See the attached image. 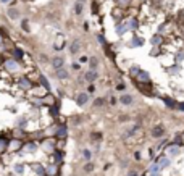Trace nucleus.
<instances>
[{
	"mask_svg": "<svg viewBox=\"0 0 184 176\" xmlns=\"http://www.w3.org/2000/svg\"><path fill=\"white\" fill-rule=\"evenodd\" d=\"M165 154H166V157H170V158H174V157H178L181 154V145L168 144L166 149H165Z\"/></svg>",
	"mask_w": 184,
	"mask_h": 176,
	"instance_id": "nucleus-1",
	"label": "nucleus"
},
{
	"mask_svg": "<svg viewBox=\"0 0 184 176\" xmlns=\"http://www.w3.org/2000/svg\"><path fill=\"white\" fill-rule=\"evenodd\" d=\"M3 66L7 68V71H8V73H15V71H18V68H20V65H18V60H15V58L3 60Z\"/></svg>",
	"mask_w": 184,
	"mask_h": 176,
	"instance_id": "nucleus-2",
	"label": "nucleus"
},
{
	"mask_svg": "<svg viewBox=\"0 0 184 176\" xmlns=\"http://www.w3.org/2000/svg\"><path fill=\"white\" fill-rule=\"evenodd\" d=\"M18 86L23 90H29V89H33V82H31V79H29L28 76H21V78L18 79Z\"/></svg>",
	"mask_w": 184,
	"mask_h": 176,
	"instance_id": "nucleus-3",
	"label": "nucleus"
},
{
	"mask_svg": "<svg viewBox=\"0 0 184 176\" xmlns=\"http://www.w3.org/2000/svg\"><path fill=\"white\" fill-rule=\"evenodd\" d=\"M136 79H137L141 84H150V74H149L147 71H144V70L139 71V74L136 76Z\"/></svg>",
	"mask_w": 184,
	"mask_h": 176,
	"instance_id": "nucleus-4",
	"label": "nucleus"
},
{
	"mask_svg": "<svg viewBox=\"0 0 184 176\" xmlns=\"http://www.w3.org/2000/svg\"><path fill=\"white\" fill-rule=\"evenodd\" d=\"M23 147H24V144H23V141H20V139H13V141H10V144H8V149L12 152H18Z\"/></svg>",
	"mask_w": 184,
	"mask_h": 176,
	"instance_id": "nucleus-5",
	"label": "nucleus"
},
{
	"mask_svg": "<svg viewBox=\"0 0 184 176\" xmlns=\"http://www.w3.org/2000/svg\"><path fill=\"white\" fill-rule=\"evenodd\" d=\"M129 47H131V49H137V47H142L144 45V39L141 36H132L131 37V41H129Z\"/></svg>",
	"mask_w": 184,
	"mask_h": 176,
	"instance_id": "nucleus-6",
	"label": "nucleus"
},
{
	"mask_svg": "<svg viewBox=\"0 0 184 176\" xmlns=\"http://www.w3.org/2000/svg\"><path fill=\"white\" fill-rule=\"evenodd\" d=\"M87 102H89V94H87V92H79L78 97H76V103H78L79 107H84Z\"/></svg>",
	"mask_w": 184,
	"mask_h": 176,
	"instance_id": "nucleus-7",
	"label": "nucleus"
},
{
	"mask_svg": "<svg viewBox=\"0 0 184 176\" xmlns=\"http://www.w3.org/2000/svg\"><path fill=\"white\" fill-rule=\"evenodd\" d=\"M63 47H65V37L60 34V36H57V41L53 42V49L60 52V50H63Z\"/></svg>",
	"mask_w": 184,
	"mask_h": 176,
	"instance_id": "nucleus-8",
	"label": "nucleus"
},
{
	"mask_svg": "<svg viewBox=\"0 0 184 176\" xmlns=\"http://www.w3.org/2000/svg\"><path fill=\"white\" fill-rule=\"evenodd\" d=\"M155 162L162 166V170H163V168H168L171 165V158H170V157H158V158H155Z\"/></svg>",
	"mask_w": 184,
	"mask_h": 176,
	"instance_id": "nucleus-9",
	"label": "nucleus"
},
{
	"mask_svg": "<svg viewBox=\"0 0 184 176\" xmlns=\"http://www.w3.org/2000/svg\"><path fill=\"white\" fill-rule=\"evenodd\" d=\"M66 134H68V128H66V124H60V126L57 128V131H55V136H57L58 139L66 137Z\"/></svg>",
	"mask_w": 184,
	"mask_h": 176,
	"instance_id": "nucleus-10",
	"label": "nucleus"
},
{
	"mask_svg": "<svg viewBox=\"0 0 184 176\" xmlns=\"http://www.w3.org/2000/svg\"><path fill=\"white\" fill-rule=\"evenodd\" d=\"M98 78V74H97V71H94V70H89L86 74H84V79H86L89 84H94V81Z\"/></svg>",
	"mask_w": 184,
	"mask_h": 176,
	"instance_id": "nucleus-11",
	"label": "nucleus"
},
{
	"mask_svg": "<svg viewBox=\"0 0 184 176\" xmlns=\"http://www.w3.org/2000/svg\"><path fill=\"white\" fill-rule=\"evenodd\" d=\"M63 66H65V60H63L61 57H55V58L52 60V68H53L55 71L60 70V68H63Z\"/></svg>",
	"mask_w": 184,
	"mask_h": 176,
	"instance_id": "nucleus-12",
	"label": "nucleus"
},
{
	"mask_svg": "<svg viewBox=\"0 0 184 176\" xmlns=\"http://www.w3.org/2000/svg\"><path fill=\"white\" fill-rule=\"evenodd\" d=\"M23 149H24V152H28V154H36L39 147H37V144L34 142V141H29L28 144H24V147Z\"/></svg>",
	"mask_w": 184,
	"mask_h": 176,
	"instance_id": "nucleus-13",
	"label": "nucleus"
},
{
	"mask_svg": "<svg viewBox=\"0 0 184 176\" xmlns=\"http://www.w3.org/2000/svg\"><path fill=\"white\" fill-rule=\"evenodd\" d=\"M79 49H81V41H79V39H74L70 45V53L71 55H76V53L79 52Z\"/></svg>",
	"mask_w": 184,
	"mask_h": 176,
	"instance_id": "nucleus-14",
	"label": "nucleus"
},
{
	"mask_svg": "<svg viewBox=\"0 0 184 176\" xmlns=\"http://www.w3.org/2000/svg\"><path fill=\"white\" fill-rule=\"evenodd\" d=\"M119 102H121L123 105H132V103H134V97L129 94H124L119 97Z\"/></svg>",
	"mask_w": 184,
	"mask_h": 176,
	"instance_id": "nucleus-15",
	"label": "nucleus"
},
{
	"mask_svg": "<svg viewBox=\"0 0 184 176\" xmlns=\"http://www.w3.org/2000/svg\"><path fill=\"white\" fill-rule=\"evenodd\" d=\"M31 168H33L39 176H45V166H42L41 163H33V165H31Z\"/></svg>",
	"mask_w": 184,
	"mask_h": 176,
	"instance_id": "nucleus-16",
	"label": "nucleus"
},
{
	"mask_svg": "<svg viewBox=\"0 0 184 176\" xmlns=\"http://www.w3.org/2000/svg\"><path fill=\"white\" fill-rule=\"evenodd\" d=\"M162 100H163V103L166 107H170V108H176V107H178V102L171 97H162Z\"/></svg>",
	"mask_w": 184,
	"mask_h": 176,
	"instance_id": "nucleus-17",
	"label": "nucleus"
},
{
	"mask_svg": "<svg viewBox=\"0 0 184 176\" xmlns=\"http://www.w3.org/2000/svg\"><path fill=\"white\" fill-rule=\"evenodd\" d=\"M8 144H10V141L5 137V136H0V154H3L7 149H8Z\"/></svg>",
	"mask_w": 184,
	"mask_h": 176,
	"instance_id": "nucleus-18",
	"label": "nucleus"
},
{
	"mask_svg": "<svg viewBox=\"0 0 184 176\" xmlns=\"http://www.w3.org/2000/svg\"><path fill=\"white\" fill-rule=\"evenodd\" d=\"M42 149H44L45 152H49V154H53V141H52V139L44 141V144H42Z\"/></svg>",
	"mask_w": 184,
	"mask_h": 176,
	"instance_id": "nucleus-19",
	"label": "nucleus"
},
{
	"mask_svg": "<svg viewBox=\"0 0 184 176\" xmlns=\"http://www.w3.org/2000/svg\"><path fill=\"white\" fill-rule=\"evenodd\" d=\"M39 84L45 89V92H50V84H49V81H47V78H45L44 74L39 76Z\"/></svg>",
	"mask_w": 184,
	"mask_h": 176,
	"instance_id": "nucleus-20",
	"label": "nucleus"
},
{
	"mask_svg": "<svg viewBox=\"0 0 184 176\" xmlns=\"http://www.w3.org/2000/svg\"><path fill=\"white\" fill-rule=\"evenodd\" d=\"M126 31H128L126 23H118V24H116V34H118V36H124Z\"/></svg>",
	"mask_w": 184,
	"mask_h": 176,
	"instance_id": "nucleus-21",
	"label": "nucleus"
},
{
	"mask_svg": "<svg viewBox=\"0 0 184 176\" xmlns=\"http://www.w3.org/2000/svg\"><path fill=\"white\" fill-rule=\"evenodd\" d=\"M126 24H128V29H131V31H136V29L139 28V21L136 20V18H131V20H128V21H126Z\"/></svg>",
	"mask_w": 184,
	"mask_h": 176,
	"instance_id": "nucleus-22",
	"label": "nucleus"
},
{
	"mask_svg": "<svg viewBox=\"0 0 184 176\" xmlns=\"http://www.w3.org/2000/svg\"><path fill=\"white\" fill-rule=\"evenodd\" d=\"M58 113H60V103L53 102L50 107V116H58Z\"/></svg>",
	"mask_w": 184,
	"mask_h": 176,
	"instance_id": "nucleus-23",
	"label": "nucleus"
},
{
	"mask_svg": "<svg viewBox=\"0 0 184 176\" xmlns=\"http://www.w3.org/2000/svg\"><path fill=\"white\" fill-rule=\"evenodd\" d=\"M163 133H165V129H163V126H160V124L152 129V136H153V137H162Z\"/></svg>",
	"mask_w": 184,
	"mask_h": 176,
	"instance_id": "nucleus-24",
	"label": "nucleus"
},
{
	"mask_svg": "<svg viewBox=\"0 0 184 176\" xmlns=\"http://www.w3.org/2000/svg\"><path fill=\"white\" fill-rule=\"evenodd\" d=\"M52 160H53V163H60L61 160H63V152L61 150H53Z\"/></svg>",
	"mask_w": 184,
	"mask_h": 176,
	"instance_id": "nucleus-25",
	"label": "nucleus"
},
{
	"mask_svg": "<svg viewBox=\"0 0 184 176\" xmlns=\"http://www.w3.org/2000/svg\"><path fill=\"white\" fill-rule=\"evenodd\" d=\"M12 55H13V58H15V60H18V62H20L21 58L24 57V52H23L21 49H13L12 50Z\"/></svg>",
	"mask_w": 184,
	"mask_h": 176,
	"instance_id": "nucleus-26",
	"label": "nucleus"
},
{
	"mask_svg": "<svg viewBox=\"0 0 184 176\" xmlns=\"http://www.w3.org/2000/svg\"><path fill=\"white\" fill-rule=\"evenodd\" d=\"M184 60V50H178V52L174 53V63H178V65H181Z\"/></svg>",
	"mask_w": 184,
	"mask_h": 176,
	"instance_id": "nucleus-27",
	"label": "nucleus"
},
{
	"mask_svg": "<svg viewBox=\"0 0 184 176\" xmlns=\"http://www.w3.org/2000/svg\"><path fill=\"white\" fill-rule=\"evenodd\" d=\"M97 66H98V60H97V57H90V58H89V70L97 71Z\"/></svg>",
	"mask_w": 184,
	"mask_h": 176,
	"instance_id": "nucleus-28",
	"label": "nucleus"
},
{
	"mask_svg": "<svg viewBox=\"0 0 184 176\" xmlns=\"http://www.w3.org/2000/svg\"><path fill=\"white\" fill-rule=\"evenodd\" d=\"M55 73H57V78L58 79H66V78H68V71L65 70V66H63V68H60V70H57Z\"/></svg>",
	"mask_w": 184,
	"mask_h": 176,
	"instance_id": "nucleus-29",
	"label": "nucleus"
},
{
	"mask_svg": "<svg viewBox=\"0 0 184 176\" xmlns=\"http://www.w3.org/2000/svg\"><path fill=\"white\" fill-rule=\"evenodd\" d=\"M26 124H28V118H26V116H20V118L16 120V128H24Z\"/></svg>",
	"mask_w": 184,
	"mask_h": 176,
	"instance_id": "nucleus-30",
	"label": "nucleus"
},
{
	"mask_svg": "<svg viewBox=\"0 0 184 176\" xmlns=\"http://www.w3.org/2000/svg\"><path fill=\"white\" fill-rule=\"evenodd\" d=\"M45 175H47V176H55V175H57V166H55V165L47 166V168H45Z\"/></svg>",
	"mask_w": 184,
	"mask_h": 176,
	"instance_id": "nucleus-31",
	"label": "nucleus"
},
{
	"mask_svg": "<svg viewBox=\"0 0 184 176\" xmlns=\"http://www.w3.org/2000/svg\"><path fill=\"white\" fill-rule=\"evenodd\" d=\"M13 171L16 173V175H23L24 173V165H21V163H16L15 166H13Z\"/></svg>",
	"mask_w": 184,
	"mask_h": 176,
	"instance_id": "nucleus-32",
	"label": "nucleus"
},
{
	"mask_svg": "<svg viewBox=\"0 0 184 176\" xmlns=\"http://www.w3.org/2000/svg\"><path fill=\"white\" fill-rule=\"evenodd\" d=\"M8 16H10V20H16V18L20 16V13H18L16 8H10L8 10Z\"/></svg>",
	"mask_w": 184,
	"mask_h": 176,
	"instance_id": "nucleus-33",
	"label": "nucleus"
},
{
	"mask_svg": "<svg viewBox=\"0 0 184 176\" xmlns=\"http://www.w3.org/2000/svg\"><path fill=\"white\" fill-rule=\"evenodd\" d=\"M150 42H152V45H160L162 44V36H160V34H155V36L150 39Z\"/></svg>",
	"mask_w": 184,
	"mask_h": 176,
	"instance_id": "nucleus-34",
	"label": "nucleus"
},
{
	"mask_svg": "<svg viewBox=\"0 0 184 176\" xmlns=\"http://www.w3.org/2000/svg\"><path fill=\"white\" fill-rule=\"evenodd\" d=\"M160 171H162V166H160V165L157 163V162H155L153 165H152L150 168H149V173H160Z\"/></svg>",
	"mask_w": 184,
	"mask_h": 176,
	"instance_id": "nucleus-35",
	"label": "nucleus"
},
{
	"mask_svg": "<svg viewBox=\"0 0 184 176\" xmlns=\"http://www.w3.org/2000/svg\"><path fill=\"white\" fill-rule=\"evenodd\" d=\"M137 129H139V126H137V124H134V126H131V128H129V129H128V131H126V134H124V137H129V136H132V134H134L136 131H137Z\"/></svg>",
	"mask_w": 184,
	"mask_h": 176,
	"instance_id": "nucleus-36",
	"label": "nucleus"
},
{
	"mask_svg": "<svg viewBox=\"0 0 184 176\" xmlns=\"http://www.w3.org/2000/svg\"><path fill=\"white\" fill-rule=\"evenodd\" d=\"M139 71H141L139 66H131V68H129V74H131L132 78H136V76L139 74Z\"/></svg>",
	"mask_w": 184,
	"mask_h": 176,
	"instance_id": "nucleus-37",
	"label": "nucleus"
},
{
	"mask_svg": "<svg viewBox=\"0 0 184 176\" xmlns=\"http://www.w3.org/2000/svg\"><path fill=\"white\" fill-rule=\"evenodd\" d=\"M82 157H84L86 160H90L92 158V152H90L89 149H84V150H82Z\"/></svg>",
	"mask_w": 184,
	"mask_h": 176,
	"instance_id": "nucleus-38",
	"label": "nucleus"
},
{
	"mask_svg": "<svg viewBox=\"0 0 184 176\" xmlns=\"http://www.w3.org/2000/svg\"><path fill=\"white\" fill-rule=\"evenodd\" d=\"M116 3H118L119 7H123V8H124V7H128V5L131 3V0H116Z\"/></svg>",
	"mask_w": 184,
	"mask_h": 176,
	"instance_id": "nucleus-39",
	"label": "nucleus"
},
{
	"mask_svg": "<svg viewBox=\"0 0 184 176\" xmlns=\"http://www.w3.org/2000/svg\"><path fill=\"white\" fill-rule=\"evenodd\" d=\"M97 41H98V44H100V45H103V47L107 45V41H105V37H103L102 34H98V36H97Z\"/></svg>",
	"mask_w": 184,
	"mask_h": 176,
	"instance_id": "nucleus-40",
	"label": "nucleus"
},
{
	"mask_svg": "<svg viewBox=\"0 0 184 176\" xmlns=\"http://www.w3.org/2000/svg\"><path fill=\"white\" fill-rule=\"evenodd\" d=\"M105 103V99H95L94 100V107H102Z\"/></svg>",
	"mask_w": 184,
	"mask_h": 176,
	"instance_id": "nucleus-41",
	"label": "nucleus"
},
{
	"mask_svg": "<svg viewBox=\"0 0 184 176\" xmlns=\"http://www.w3.org/2000/svg\"><path fill=\"white\" fill-rule=\"evenodd\" d=\"M179 70H181V66L178 65V63H174V66H173V68H170L168 71H170V73H178Z\"/></svg>",
	"mask_w": 184,
	"mask_h": 176,
	"instance_id": "nucleus-42",
	"label": "nucleus"
},
{
	"mask_svg": "<svg viewBox=\"0 0 184 176\" xmlns=\"http://www.w3.org/2000/svg\"><path fill=\"white\" fill-rule=\"evenodd\" d=\"M95 90H97V89H95L94 84H89V86H87V94H94Z\"/></svg>",
	"mask_w": 184,
	"mask_h": 176,
	"instance_id": "nucleus-43",
	"label": "nucleus"
},
{
	"mask_svg": "<svg viewBox=\"0 0 184 176\" xmlns=\"http://www.w3.org/2000/svg\"><path fill=\"white\" fill-rule=\"evenodd\" d=\"M76 13H78V15H81V13H82V3H81V2L76 3Z\"/></svg>",
	"mask_w": 184,
	"mask_h": 176,
	"instance_id": "nucleus-44",
	"label": "nucleus"
},
{
	"mask_svg": "<svg viewBox=\"0 0 184 176\" xmlns=\"http://www.w3.org/2000/svg\"><path fill=\"white\" fill-rule=\"evenodd\" d=\"M21 28H23V31H29V24H28V21H23V23H21Z\"/></svg>",
	"mask_w": 184,
	"mask_h": 176,
	"instance_id": "nucleus-45",
	"label": "nucleus"
},
{
	"mask_svg": "<svg viewBox=\"0 0 184 176\" xmlns=\"http://www.w3.org/2000/svg\"><path fill=\"white\" fill-rule=\"evenodd\" d=\"M84 170H86V171H92V170H94V165H92V163H87L86 166H84Z\"/></svg>",
	"mask_w": 184,
	"mask_h": 176,
	"instance_id": "nucleus-46",
	"label": "nucleus"
},
{
	"mask_svg": "<svg viewBox=\"0 0 184 176\" xmlns=\"http://www.w3.org/2000/svg\"><path fill=\"white\" fill-rule=\"evenodd\" d=\"M116 89H118V90H124V89H126V86H124L123 82H119L118 86H116Z\"/></svg>",
	"mask_w": 184,
	"mask_h": 176,
	"instance_id": "nucleus-47",
	"label": "nucleus"
},
{
	"mask_svg": "<svg viewBox=\"0 0 184 176\" xmlns=\"http://www.w3.org/2000/svg\"><path fill=\"white\" fill-rule=\"evenodd\" d=\"M176 108H179L181 111H184V102H178V107Z\"/></svg>",
	"mask_w": 184,
	"mask_h": 176,
	"instance_id": "nucleus-48",
	"label": "nucleus"
},
{
	"mask_svg": "<svg viewBox=\"0 0 184 176\" xmlns=\"http://www.w3.org/2000/svg\"><path fill=\"white\" fill-rule=\"evenodd\" d=\"M134 158L136 160H141V152H136V154H134Z\"/></svg>",
	"mask_w": 184,
	"mask_h": 176,
	"instance_id": "nucleus-49",
	"label": "nucleus"
},
{
	"mask_svg": "<svg viewBox=\"0 0 184 176\" xmlns=\"http://www.w3.org/2000/svg\"><path fill=\"white\" fill-rule=\"evenodd\" d=\"M73 68H74V70H79V68H81V63H79V65H78V63H73Z\"/></svg>",
	"mask_w": 184,
	"mask_h": 176,
	"instance_id": "nucleus-50",
	"label": "nucleus"
},
{
	"mask_svg": "<svg viewBox=\"0 0 184 176\" xmlns=\"http://www.w3.org/2000/svg\"><path fill=\"white\" fill-rule=\"evenodd\" d=\"M128 176H139V175H137V171H134V170H132V171L129 173V175H128Z\"/></svg>",
	"mask_w": 184,
	"mask_h": 176,
	"instance_id": "nucleus-51",
	"label": "nucleus"
},
{
	"mask_svg": "<svg viewBox=\"0 0 184 176\" xmlns=\"http://www.w3.org/2000/svg\"><path fill=\"white\" fill-rule=\"evenodd\" d=\"M0 2H2V3H10L12 0H0Z\"/></svg>",
	"mask_w": 184,
	"mask_h": 176,
	"instance_id": "nucleus-52",
	"label": "nucleus"
},
{
	"mask_svg": "<svg viewBox=\"0 0 184 176\" xmlns=\"http://www.w3.org/2000/svg\"><path fill=\"white\" fill-rule=\"evenodd\" d=\"M150 176H160V173H150Z\"/></svg>",
	"mask_w": 184,
	"mask_h": 176,
	"instance_id": "nucleus-53",
	"label": "nucleus"
},
{
	"mask_svg": "<svg viewBox=\"0 0 184 176\" xmlns=\"http://www.w3.org/2000/svg\"><path fill=\"white\" fill-rule=\"evenodd\" d=\"M2 42H3V37H2V34H0V45H2Z\"/></svg>",
	"mask_w": 184,
	"mask_h": 176,
	"instance_id": "nucleus-54",
	"label": "nucleus"
},
{
	"mask_svg": "<svg viewBox=\"0 0 184 176\" xmlns=\"http://www.w3.org/2000/svg\"><path fill=\"white\" fill-rule=\"evenodd\" d=\"M2 63H3V58H2V55H0V65H2Z\"/></svg>",
	"mask_w": 184,
	"mask_h": 176,
	"instance_id": "nucleus-55",
	"label": "nucleus"
},
{
	"mask_svg": "<svg viewBox=\"0 0 184 176\" xmlns=\"http://www.w3.org/2000/svg\"><path fill=\"white\" fill-rule=\"evenodd\" d=\"M78 2H81V3H82V2H84V0H78Z\"/></svg>",
	"mask_w": 184,
	"mask_h": 176,
	"instance_id": "nucleus-56",
	"label": "nucleus"
},
{
	"mask_svg": "<svg viewBox=\"0 0 184 176\" xmlns=\"http://www.w3.org/2000/svg\"><path fill=\"white\" fill-rule=\"evenodd\" d=\"M183 137H184V131H183Z\"/></svg>",
	"mask_w": 184,
	"mask_h": 176,
	"instance_id": "nucleus-57",
	"label": "nucleus"
}]
</instances>
